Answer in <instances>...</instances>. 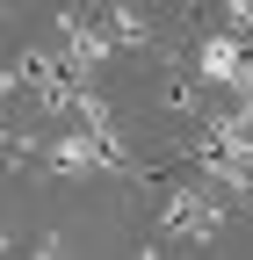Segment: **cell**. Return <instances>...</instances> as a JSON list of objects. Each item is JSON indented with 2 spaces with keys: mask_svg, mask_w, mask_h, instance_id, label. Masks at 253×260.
<instances>
[{
  "mask_svg": "<svg viewBox=\"0 0 253 260\" xmlns=\"http://www.w3.org/2000/svg\"><path fill=\"white\" fill-rule=\"evenodd\" d=\"M196 159H203V174H210L217 188H232L239 203H253V130H232V123H217L210 138L196 145Z\"/></svg>",
  "mask_w": 253,
  "mask_h": 260,
  "instance_id": "6da1fadb",
  "label": "cell"
},
{
  "mask_svg": "<svg viewBox=\"0 0 253 260\" xmlns=\"http://www.w3.org/2000/svg\"><path fill=\"white\" fill-rule=\"evenodd\" d=\"M196 73L210 87H246L253 94V37H239V29H217V37L196 44Z\"/></svg>",
  "mask_w": 253,
  "mask_h": 260,
  "instance_id": "7a4b0ae2",
  "label": "cell"
},
{
  "mask_svg": "<svg viewBox=\"0 0 253 260\" xmlns=\"http://www.w3.org/2000/svg\"><path fill=\"white\" fill-rule=\"evenodd\" d=\"M225 203L217 195H203V188H174L167 195V210H160V224H167V239H188V246H203V239H217L225 232Z\"/></svg>",
  "mask_w": 253,
  "mask_h": 260,
  "instance_id": "3957f363",
  "label": "cell"
},
{
  "mask_svg": "<svg viewBox=\"0 0 253 260\" xmlns=\"http://www.w3.org/2000/svg\"><path fill=\"white\" fill-rule=\"evenodd\" d=\"M102 22H109V44H116V51H138V44H145V15L131 8V0H109Z\"/></svg>",
  "mask_w": 253,
  "mask_h": 260,
  "instance_id": "277c9868",
  "label": "cell"
}]
</instances>
